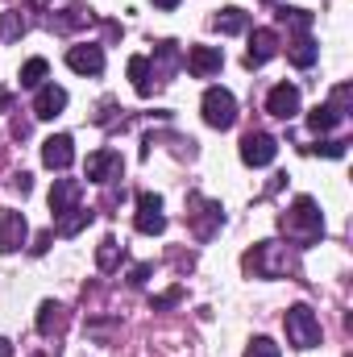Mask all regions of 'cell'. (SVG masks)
I'll return each mask as SVG.
<instances>
[{
    "label": "cell",
    "mask_w": 353,
    "mask_h": 357,
    "mask_svg": "<svg viewBox=\"0 0 353 357\" xmlns=\"http://www.w3.org/2000/svg\"><path fill=\"white\" fill-rule=\"evenodd\" d=\"M283 233L295 245H312V241L324 237V216H320V208H316L312 195H299L291 204V212H283Z\"/></svg>",
    "instance_id": "obj_1"
},
{
    "label": "cell",
    "mask_w": 353,
    "mask_h": 357,
    "mask_svg": "<svg viewBox=\"0 0 353 357\" xmlns=\"http://www.w3.org/2000/svg\"><path fill=\"white\" fill-rule=\"evenodd\" d=\"M246 270H254L258 278H287V274H299L295 258H287V245L278 241H262L246 254Z\"/></svg>",
    "instance_id": "obj_2"
},
{
    "label": "cell",
    "mask_w": 353,
    "mask_h": 357,
    "mask_svg": "<svg viewBox=\"0 0 353 357\" xmlns=\"http://www.w3.org/2000/svg\"><path fill=\"white\" fill-rule=\"evenodd\" d=\"M283 328H287V345H295V349H316L320 345V320H316V312L308 303L287 307Z\"/></svg>",
    "instance_id": "obj_3"
},
{
    "label": "cell",
    "mask_w": 353,
    "mask_h": 357,
    "mask_svg": "<svg viewBox=\"0 0 353 357\" xmlns=\"http://www.w3.org/2000/svg\"><path fill=\"white\" fill-rule=\"evenodd\" d=\"M200 108H204V121L212 129H233V121H237V100H233V91H225V88H208L204 100H200Z\"/></svg>",
    "instance_id": "obj_4"
},
{
    "label": "cell",
    "mask_w": 353,
    "mask_h": 357,
    "mask_svg": "<svg viewBox=\"0 0 353 357\" xmlns=\"http://www.w3.org/2000/svg\"><path fill=\"white\" fill-rule=\"evenodd\" d=\"M133 225H137V233H146V237H158V233H167L163 195H154V191H142V195H137V216H133Z\"/></svg>",
    "instance_id": "obj_5"
},
{
    "label": "cell",
    "mask_w": 353,
    "mask_h": 357,
    "mask_svg": "<svg viewBox=\"0 0 353 357\" xmlns=\"http://www.w3.org/2000/svg\"><path fill=\"white\" fill-rule=\"evenodd\" d=\"M278 154V142L270 133H246L241 137V162L246 167H270Z\"/></svg>",
    "instance_id": "obj_6"
},
{
    "label": "cell",
    "mask_w": 353,
    "mask_h": 357,
    "mask_svg": "<svg viewBox=\"0 0 353 357\" xmlns=\"http://www.w3.org/2000/svg\"><path fill=\"white\" fill-rule=\"evenodd\" d=\"M25 237H29L25 216H21V212H13V208H0V254L21 250V245H25Z\"/></svg>",
    "instance_id": "obj_7"
},
{
    "label": "cell",
    "mask_w": 353,
    "mask_h": 357,
    "mask_svg": "<svg viewBox=\"0 0 353 357\" xmlns=\"http://www.w3.org/2000/svg\"><path fill=\"white\" fill-rule=\"evenodd\" d=\"M121 171H125V162L117 150H96V154H88V167H84L88 183H112V178H121Z\"/></svg>",
    "instance_id": "obj_8"
},
{
    "label": "cell",
    "mask_w": 353,
    "mask_h": 357,
    "mask_svg": "<svg viewBox=\"0 0 353 357\" xmlns=\"http://www.w3.org/2000/svg\"><path fill=\"white\" fill-rule=\"evenodd\" d=\"M220 67H225L220 46H191V50H187V71H191L195 79H212Z\"/></svg>",
    "instance_id": "obj_9"
},
{
    "label": "cell",
    "mask_w": 353,
    "mask_h": 357,
    "mask_svg": "<svg viewBox=\"0 0 353 357\" xmlns=\"http://www.w3.org/2000/svg\"><path fill=\"white\" fill-rule=\"evenodd\" d=\"M67 67L80 71V75H100V71H104V46H96V42L71 46V50H67Z\"/></svg>",
    "instance_id": "obj_10"
},
{
    "label": "cell",
    "mask_w": 353,
    "mask_h": 357,
    "mask_svg": "<svg viewBox=\"0 0 353 357\" xmlns=\"http://www.w3.org/2000/svg\"><path fill=\"white\" fill-rule=\"evenodd\" d=\"M42 162H46L50 171H67V167L75 162V142H71L67 133L46 137V142H42Z\"/></svg>",
    "instance_id": "obj_11"
},
{
    "label": "cell",
    "mask_w": 353,
    "mask_h": 357,
    "mask_svg": "<svg viewBox=\"0 0 353 357\" xmlns=\"http://www.w3.org/2000/svg\"><path fill=\"white\" fill-rule=\"evenodd\" d=\"M266 112L278 116V121H291L299 112V88L295 84H274L270 96H266Z\"/></svg>",
    "instance_id": "obj_12"
},
{
    "label": "cell",
    "mask_w": 353,
    "mask_h": 357,
    "mask_svg": "<svg viewBox=\"0 0 353 357\" xmlns=\"http://www.w3.org/2000/svg\"><path fill=\"white\" fill-rule=\"evenodd\" d=\"M278 54V33L274 29H254V38H250V50H246V67L254 71V67H262Z\"/></svg>",
    "instance_id": "obj_13"
},
{
    "label": "cell",
    "mask_w": 353,
    "mask_h": 357,
    "mask_svg": "<svg viewBox=\"0 0 353 357\" xmlns=\"http://www.w3.org/2000/svg\"><path fill=\"white\" fill-rule=\"evenodd\" d=\"M80 195H84V183L80 178H54V187H50V212L54 216L71 212L80 204Z\"/></svg>",
    "instance_id": "obj_14"
},
{
    "label": "cell",
    "mask_w": 353,
    "mask_h": 357,
    "mask_svg": "<svg viewBox=\"0 0 353 357\" xmlns=\"http://www.w3.org/2000/svg\"><path fill=\"white\" fill-rule=\"evenodd\" d=\"M63 108H67V88H59V84H42V88H38L33 116H42V121H54Z\"/></svg>",
    "instance_id": "obj_15"
},
{
    "label": "cell",
    "mask_w": 353,
    "mask_h": 357,
    "mask_svg": "<svg viewBox=\"0 0 353 357\" xmlns=\"http://www.w3.org/2000/svg\"><path fill=\"white\" fill-rule=\"evenodd\" d=\"M341 116H345V112H341L337 104H316V108L308 112V129H312V133H329V129L341 125Z\"/></svg>",
    "instance_id": "obj_16"
},
{
    "label": "cell",
    "mask_w": 353,
    "mask_h": 357,
    "mask_svg": "<svg viewBox=\"0 0 353 357\" xmlns=\"http://www.w3.org/2000/svg\"><path fill=\"white\" fill-rule=\"evenodd\" d=\"M129 79H133L137 96H150L154 91V71H150V59L146 54H133L129 59Z\"/></svg>",
    "instance_id": "obj_17"
},
{
    "label": "cell",
    "mask_w": 353,
    "mask_h": 357,
    "mask_svg": "<svg viewBox=\"0 0 353 357\" xmlns=\"http://www.w3.org/2000/svg\"><path fill=\"white\" fill-rule=\"evenodd\" d=\"M54 225H59V237H75L80 229H88L91 225V208H71V212H63V216H54Z\"/></svg>",
    "instance_id": "obj_18"
},
{
    "label": "cell",
    "mask_w": 353,
    "mask_h": 357,
    "mask_svg": "<svg viewBox=\"0 0 353 357\" xmlns=\"http://www.w3.org/2000/svg\"><path fill=\"white\" fill-rule=\"evenodd\" d=\"M195 237H212V225H220L225 216H220V204H212V199H195Z\"/></svg>",
    "instance_id": "obj_19"
},
{
    "label": "cell",
    "mask_w": 353,
    "mask_h": 357,
    "mask_svg": "<svg viewBox=\"0 0 353 357\" xmlns=\"http://www.w3.org/2000/svg\"><path fill=\"white\" fill-rule=\"evenodd\" d=\"M59 328H63V303L46 299V303L38 307V333H42V337H54Z\"/></svg>",
    "instance_id": "obj_20"
},
{
    "label": "cell",
    "mask_w": 353,
    "mask_h": 357,
    "mask_svg": "<svg viewBox=\"0 0 353 357\" xmlns=\"http://www.w3.org/2000/svg\"><path fill=\"white\" fill-rule=\"evenodd\" d=\"M287 59H291L295 67H312V63H316V42H312L308 33H299L295 42H287Z\"/></svg>",
    "instance_id": "obj_21"
},
{
    "label": "cell",
    "mask_w": 353,
    "mask_h": 357,
    "mask_svg": "<svg viewBox=\"0 0 353 357\" xmlns=\"http://www.w3.org/2000/svg\"><path fill=\"white\" fill-rule=\"evenodd\" d=\"M212 25H216L220 33H241V29L250 25V17H246L241 8H220V13L212 17Z\"/></svg>",
    "instance_id": "obj_22"
},
{
    "label": "cell",
    "mask_w": 353,
    "mask_h": 357,
    "mask_svg": "<svg viewBox=\"0 0 353 357\" xmlns=\"http://www.w3.org/2000/svg\"><path fill=\"white\" fill-rule=\"evenodd\" d=\"M121 258H125V245H117V237H104V241H100V250H96V266L112 270Z\"/></svg>",
    "instance_id": "obj_23"
},
{
    "label": "cell",
    "mask_w": 353,
    "mask_h": 357,
    "mask_svg": "<svg viewBox=\"0 0 353 357\" xmlns=\"http://www.w3.org/2000/svg\"><path fill=\"white\" fill-rule=\"evenodd\" d=\"M46 75H50L46 59H29V63L21 67V88H42V84H46Z\"/></svg>",
    "instance_id": "obj_24"
},
{
    "label": "cell",
    "mask_w": 353,
    "mask_h": 357,
    "mask_svg": "<svg viewBox=\"0 0 353 357\" xmlns=\"http://www.w3.org/2000/svg\"><path fill=\"white\" fill-rule=\"evenodd\" d=\"M278 21L291 25L295 33H308L312 29V13H303V8H278Z\"/></svg>",
    "instance_id": "obj_25"
},
{
    "label": "cell",
    "mask_w": 353,
    "mask_h": 357,
    "mask_svg": "<svg viewBox=\"0 0 353 357\" xmlns=\"http://www.w3.org/2000/svg\"><path fill=\"white\" fill-rule=\"evenodd\" d=\"M25 33V17L21 13H0V38L4 42H17Z\"/></svg>",
    "instance_id": "obj_26"
},
{
    "label": "cell",
    "mask_w": 353,
    "mask_h": 357,
    "mask_svg": "<svg viewBox=\"0 0 353 357\" xmlns=\"http://www.w3.org/2000/svg\"><path fill=\"white\" fill-rule=\"evenodd\" d=\"M246 357H278V345H274L270 337H254V341L246 345Z\"/></svg>",
    "instance_id": "obj_27"
},
{
    "label": "cell",
    "mask_w": 353,
    "mask_h": 357,
    "mask_svg": "<svg viewBox=\"0 0 353 357\" xmlns=\"http://www.w3.org/2000/svg\"><path fill=\"white\" fill-rule=\"evenodd\" d=\"M316 154H324V158H341V154H345V142H320Z\"/></svg>",
    "instance_id": "obj_28"
},
{
    "label": "cell",
    "mask_w": 353,
    "mask_h": 357,
    "mask_svg": "<svg viewBox=\"0 0 353 357\" xmlns=\"http://www.w3.org/2000/svg\"><path fill=\"white\" fill-rule=\"evenodd\" d=\"M150 274H154V266H150V262H142V266H133V274H129V282H133V287H142V282H146Z\"/></svg>",
    "instance_id": "obj_29"
},
{
    "label": "cell",
    "mask_w": 353,
    "mask_h": 357,
    "mask_svg": "<svg viewBox=\"0 0 353 357\" xmlns=\"http://www.w3.org/2000/svg\"><path fill=\"white\" fill-rule=\"evenodd\" d=\"M13 187H17V191H21V195H25V191H29V187H33V183H29V175H25V171H17V175H13Z\"/></svg>",
    "instance_id": "obj_30"
},
{
    "label": "cell",
    "mask_w": 353,
    "mask_h": 357,
    "mask_svg": "<svg viewBox=\"0 0 353 357\" xmlns=\"http://www.w3.org/2000/svg\"><path fill=\"white\" fill-rule=\"evenodd\" d=\"M50 237H54V233H38V241H33V254H46V250H50Z\"/></svg>",
    "instance_id": "obj_31"
},
{
    "label": "cell",
    "mask_w": 353,
    "mask_h": 357,
    "mask_svg": "<svg viewBox=\"0 0 353 357\" xmlns=\"http://www.w3.org/2000/svg\"><path fill=\"white\" fill-rule=\"evenodd\" d=\"M0 357H13V345H8L4 337H0Z\"/></svg>",
    "instance_id": "obj_32"
},
{
    "label": "cell",
    "mask_w": 353,
    "mask_h": 357,
    "mask_svg": "<svg viewBox=\"0 0 353 357\" xmlns=\"http://www.w3.org/2000/svg\"><path fill=\"white\" fill-rule=\"evenodd\" d=\"M154 4H158V8H175L179 0H154Z\"/></svg>",
    "instance_id": "obj_33"
},
{
    "label": "cell",
    "mask_w": 353,
    "mask_h": 357,
    "mask_svg": "<svg viewBox=\"0 0 353 357\" xmlns=\"http://www.w3.org/2000/svg\"><path fill=\"white\" fill-rule=\"evenodd\" d=\"M29 4H50V0H29Z\"/></svg>",
    "instance_id": "obj_34"
}]
</instances>
